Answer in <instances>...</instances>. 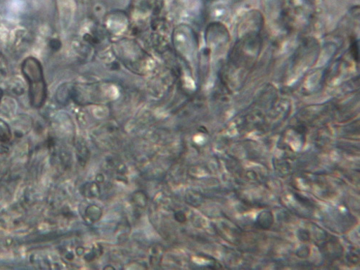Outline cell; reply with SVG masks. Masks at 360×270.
Wrapping results in <instances>:
<instances>
[{"label": "cell", "instance_id": "obj_1", "mask_svg": "<svg viewBox=\"0 0 360 270\" xmlns=\"http://www.w3.org/2000/svg\"><path fill=\"white\" fill-rule=\"evenodd\" d=\"M22 72L30 85V97L34 107L43 105L46 100V84L40 63L36 58H28L22 65Z\"/></svg>", "mask_w": 360, "mask_h": 270}, {"label": "cell", "instance_id": "obj_2", "mask_svg": "<svg viewBox=\"0 0 360 270\" xmlns=\"http://www.w3.org/2000/svg\"><path fill=\"white\" fill-rule=\"evenodd\" d=\"M11 137V130L8 125L0 121V143L8 142Z\"/></svg>", "mask_w": 360, "mask_h": 270}]
</instances>
